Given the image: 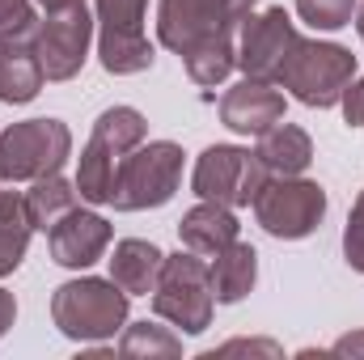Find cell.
I'll return each mask as SVG.
<instances>
[{
    "mask_svg": "<svg viewBox=\"0 0 364 360\" xmlns=\"http://www.w3.org/2000/svg\"><path fill=\"white\" fill-rule=\"evenodd\" d=\"M259 0H161L157 4V38L182 55L186 77L203 90L220 85L237 68L233 30L255 13Z\"/></svg>",
    "mask_w": 364,
    "mask_h": 360,
    "instance_id": "6da1fadb",
    "label": "cell"
},
{
    "mask_svg": "<svg viewBox=\"0 0 364 360\" xmlns=\"http://www.w3.org/2000/svg\"><path fill=\"white\" fill-rule=\"evenodd\" d=\"M127 292L114 280H97V275H81L55 288L51 297V318L60 327L64 339L73 344H102L114 339L119 327H127Z\"/></svg>",
    "mask_w": 364,
    "mask_h": 360,
    "instance_id": "7a4b0ae2",
    "label": "cell"
},
{
    "mask_svg": "<svg viewBox=\"0 0 364 360\" xmlns=\"http://www.w3.org/2000/svg\"><path fill=\"white\" fill-rule=\"evenodd\" d=\"M352 77H356V55L348 47L318 43V38H296L279 77H275V85H284L301 106L326 110V106H339Z\"/></svg>",
    "mask_w": 364,
    "mask_h": 360,
    "instance_id": "3957f363",
    "label": "cell"
},
{
    "mask_svg": "<svg viewBox=\"0 0 364 360\" xmlns=\"http://www.w3.org/2000/svg\"><path fill=\"white\" fill-rule=\"evenodd\" d=\"M212 263L195 250L166 255L157 288H153V314L166 318L170 327H178L182 335H199L212 327Z\"/></svg>",
    "mask_w": 364,
    "mask_h": 360,
    "instance_id": "277c9868",
    "label": "cell"
},
{
    "mask_svg": "<svg viewBox=\"0 0 364 360\" xmlns=\"http://www.w3.org/2000/svg\"><path fill=\"white\" fill-rule=\"evenodd\" d=\"M182 182V149L174 140H149L136 144L119 170H114V212H144V208H161L174 199Z\"/></svg>",
    "mask_w": 364,
    "mask_h": 360,
    "instance_id": "5b68a950",
    "label": "cell"
},
{
    "mask_svg": "<svg viewBox=\"0 0 364 360\" xmlns=\"http://www.w3.org/2000/svg\"><path fill=\"white\" fill-rule=\"evenodd\" d=\"M73 153V132L60 119H26L0 132V182H38L60 174Z\"/></svg>",
    "mask_w": 364,
    "mask_h": 360,
    "instance_id": "8992f818",
    "label": "cell"
},
{
    "mask_svg": "<svg viewBox=\"0 0 364 360\" xmlns=\"http://www.w3.org/2000/svg\"><path fill=\"white\" fill-rule=\"evenodd\" d=\"M322 216H326V191L301 174H284V179L272 174L255 195V221L284 242L309 238L322 225Z\"/></svg>",
    "mask_w": 364,
    "mask_h": 360,
    "instance_id": "52a82bcc",
    "label": "cell"
},
{
    "mask_svg": "<svg viewBox=\"0 0 364 360\" xmlns=\"http://www.w3.org/2000/svg\"><path fill=\"white\" fill-rule=\"evenodd\" d=\"M272 179L263 170V162L242 149V144H212L199 153L195 162V174L191 186L199 199H212V203H225V208H250L259 186Z\"/></svg>",
    "mask_w": 364,
    "mask_h": 360,
    "instance_id": "ba28073f",
    "label": "cell"
},
{
    "mask_svg": "<svg viewBox=\"0 0 364 360\" xmlns=\"http://www.w3.org/2000/svg\"><path fill=\"white\" fill-rule=\"evenodd\" d=\"M97 9V55L114 77H136L153 68V43L144 38L149 0H93Z\"/></svg>",
    "mask_w": 364,
    "mask_h": 360,
    "instance_id": "9c48e42d",
    "label": "cell"
},
{
    "mask_svg": "<svg viewBox=\"0 0 364 360\" xmlns=\"http://www.w3.org/2000/svg\"><path fill=\"white\" fill-rule=\"evenodd\" d=\"M93 21L85 0H73L64 9H51L43 21H34V51L43 64L47 81H73L85 60H90V43H93Z\"/></svg>",
    "mask_w": 364,
    "mask_h": 360,
    "instance_id": "30bf717a",
    "label": "cell"
},
{
    "mask_svg": "<svg viewBox=\"0 0 364 360\" xmlns=\"http://www.w3.org/2000/svg\"><path fill=\"white\" fill-rule=\"evenodd\" d=\"M296 26L284 9H263V13H250L242 21V47H237V68L250 77V81H272L279 77L292 43H296Z\"/></svg>",
    "mask_w": 364,
    "mask_h": 360,
    "instance_id": "8fae6325",
    "label": "cell"
},
{
    "mask_svg": "<svg viewBox=\"0 0 364 360\" xmlns=\"http://www.w3.org/2000/svg\"><path fill=\"white\" fill-rule=\"evenodd\" d=\"M43 64L34 51V21L0 30V102L26 106L43 90Z\"/></svg>",
    "mask_w": 364,
    "mask_h": 360,
    "instance_id": "7c38bea8",
    "label": "cell"
},
{
    "mask_svg": "<svg viewBox=\"0 0 364 360\" xmlns=\"http://www.w3.org/2000/svg\"><path fill=\"white\" fill-rule=\"evenodd\" d=\"M47 246H51V259H55L60 268L85 271V268H93V263L106 255V246H110V221L77 203L55 229H47Z\"/></svg>",
    "mask_w": 364,
    "mask_h": 360,
    "instance_id": "4fadbf2b",
    "label": "cell"
},
{
    "mask_svg": "<svg viewBox=\"0 0 364 360\" xmlns=\"http://www.w3.org/2000/svg\"><path fill=\"white\" fill-rule=\"evenodd\" d=\"M284 119V93L272 81H237L220 97V123L237 136H263Z\"/></svg>",
    "mask_w": 364,
    "mask_h": 360,
    "instance_id": "5bb4252c",
    "label": "cell"
},
{
    "mask_svg": "<svg viewBox=\"0 0 364 360\" xmlns=\"http://www.w3.org/2000/svg\"><path fill=\"white\" fill-rule=\"evenodd\" d=\"M178 238H182V246H186V250H195V255L212 259V255H220L225 246H233V242H237V216H233V208L203 199V203H195L191 212H182Z\"/></svg>",
    "mask_w": 364,
    "mask_h": 360,
    "instance_id": "9a60e30c",
    "label": "cell"
},
{
    "mask_svg": "<svg viewBox=\"0 0 364 360\" xmlns=\"http://www.w3.org/2000/svg\"><path fill=\"white\" fill-rule=\"evenodd\" d=\"M255 157L263 162V170L275 174V179H284V174H305L309 162H314V140H309L305 127L279 119L275 127H267V132L259 136Z\"/></svg>",
    "mask_w": 364,
    "mask_h": 360,
    "instance_id": "2e32d148",
    "label": "cell"
},
{
    "mask_svg": "<svg viewBox=\"0 0 364 360\" xmlns=\"http://www.w3.org/2000/svg\"><path fill=\"white\" fill-rule=\"evenodd\" d=\"M166 255L144 242V238H123L110 255V280L127 292V297H149L157 288V275H161Z\"/></svg>",
    "mask_w": 364,
    "mask_h": 360,
    "instance_id": "e0dca14e",
    "label": "cell"
},
{
    "mask_svg": "<svg viewBox=\"0 0 364 360\" xmlns=\"http://www.w3.org/2000/svg\"><path fill=\"white\" fill-rule=\"evenodd\" d=\"M208 263H212V292H216L220 305H237V301L250 297V288L259 280V255H255V246L233 242L220 255H212Z\"/></svg>",
    "mask_w": 364,
    "mask_h": 360,
    "instance_id": "ac0fdd59",
    "label": "cell"
},
{
    "mask_svg": "<svg viewBox=\"0 0 364 360\" xmlns=\"http://www.w3.org/2000/svg\"><path fill=\"white\" fill-rule=\"evenodd\" d=\"M77 203H85L81 199V191H77V182L60 179V174H47V179H38L30 191H26V212H30V225L34 229H55Z\"/></svg>",
    "mask_w": 364,
    "mask_h": 360,
    "instance_id": "d6986e66",
    "label": "cell"
},
{
    "mask_svg": "<svg viewBox=\"0 0 364 360\" xmlns=\"http://www.w3.org/2000/svg\"><path fill=\"white\" fill-rule=\"evenodd\" d=\"M30 212H26V195L17 191H0V280L21 268L26 250H30Z\"/></svg>",
    "mask_w": 364,
    "mask_h": 360,
    "instance_id": "ffe728a7",
    "label": "cell"
},
{
    "mask_svg": "<svg viewBox=\"0 0 364 360\" xmlns=\"http://www.w3.org/2000/svg\"><path fill=\"white\" fill-rule=\"evenodd\" d=\"M144 136H149V123H144V115L136 106H110V110L97 115L90 140H97L102 149H110L123 162L136 144H144Z\"/></svg>",
    "mask_w": 364,
    "mask_h": 360,
    "instance_id": "44dd1931",
    "label": "cell"
},
{
    "mask_svg": "<svg viewBox=\"0 0 364 360\" xmlns=\"http://www.w3.org/2000/svg\"><path fill=\"white\" fill-rule=\"evenodd\" d=\"M114 170H119V157L110 149H102L97 140H90L81 149V170H77V191L85 203H110L114 195Z\"/></svg>",
    "mask_w": 364,
    "mask_h": 360,
    "instance_id": "7402d4cb",
    "label": "cell"
},
{
    "mask_svg": "<svg viewBox=\"0 0 364 360\" xmlns=\"http://www.w3.org/2000/svg\"><path fill=\"white\" fill-rule=\"evenodd\" d=\"M119 352L123 356H144V360H178L182 356V339L170 327H157V322H132L119 339Z\"/></svg>",
    "mask_w": 364,
    "mask_h": 360,
    "instance_id": "603a6c76",
    "label": "cell"
},
{
    "mask_svg": "<svg viewBox=\"0 0 364 360\" xmlns=\"http://www.w3.org/2000/svg\"><path fill=\"white\" fill-rule=\"evenodd\" d=\"M296 13L314 30H343V26H352L356 0H296Z\"/></svg>",
    "mask_w": 364,
    "mask_h": 360,
    "instance_id": "cb8c5ba5",
    "label": "cell"
},
{
    "mask_svg": "<svg viewBox=\"0 0 364 360\" xmlns=\"http://www.w3.org/2000/svg\"><path fill=\"white\" fill-rule=\"evenodd\" d=\"M343 259L348 268L364 275V191L352 203V216H348V229H343Z\"/></svg>",
    "mask_w": 364,
    "mask_h": 360,
    "instance_id": "d4e9b609",
    "label": "cell"
},
{
    "mask_svg": "<svg viewBox=\"0 0 364 360\" xmlns=\"http://www.w3.org/2000/svg\"><path fill=\"white\" fill-rule=\"evenodd\" d=\"M339 106H343V119H348V127H364V77H352V85L343 90Z\"/></svg>",
    "mask_w": 364,
    "mask_h": 360,
    "instance_id": "484cf974",
    "label": "cell"
},
{
    "mask_svg": "<svg viewBox=\"0 0 364 360\" xmlns=\"http://www.w3.org/2000/svg\"><path fill=\"white\" fill-rule=\"evenodd\" d=\"M229 352H263V356H279V348H275L272 339H229V344H220V348H208L203 360L229 356Z\"/></svg>",
    "mask_w": 364,
    "mask_h": 360,
    "instance_id": "4316f807",
    "label": "cell"
},
{
    "mask_svg": "<svg viewBox=\"0 0 364 360\" xmlns=\"http://www.w3.org/2000/svg\"><path fill=\"white\" fill-rule=\"evenodd\" d=\"M26 21H34V9H30V0H0V30L26 26Z\"/></svg>",
    "mask_w": 364,
    "mask_h": 360,
    "instance_id": "83f0119b",
    "label": "cell"
},
{
    "mask_svg": "<svg viewBox=\"0 0 364 360\" xmlns=\"http://www.w3.org/2000/svg\"><path fill=\"white\" fill-rule=\"evenodd\" d=\"M331 356H364V331L343 335L339 344H331Z\"/></svg>",
    "mask_w": 364,
    "mask_h": 360,
    "instance_id": "f1b7e54d",
    "label": "cell"
},
{
    "mask_svg": "<svg viewBox=\"0 0 364 360\" xmlns=\"http://www.w3.org/2000/svg\"><path fill=\"white\" fill-rule=\"evenodd\" d=\"M13 318H17V301H13V292H9V288H0V339L9 335Z\"/></svg>",
    "mask_w": 364,
    "mask_h": 360,
    "instance_id": "f546056e",
    "label": "cell"
},
{
    "mask_svg": "<svg viewBox=\"0 0 364 360\" xmlns=\"http://www.w3.org/2000/svg\"><path fill=\"white\" fill-rule=\"evenodd\" d=\"M38 4H43V9L51 13V9H64V4H73V0H38Z\"/></svg>",
    "mask_w": 364,
    "mask_h": 360,
    "instance_id": "4dcf8cb0",
    "label": "cell"
},
{
    "mask_svg": "<svg viewBox=\"0 0 364 360\" xmlns=\"http://www.w3.org/2000/svg\"><path fill=\"white\" fill-rule=\"evenodd\" d=\"M356 30H360V38H364V4L356 9Z\"/></svg>",
    "mask_w": 364,
    "mask_h": 360,
    "instance_id": "1f68e13d",
    "label": "cell"
}]
</instances>
